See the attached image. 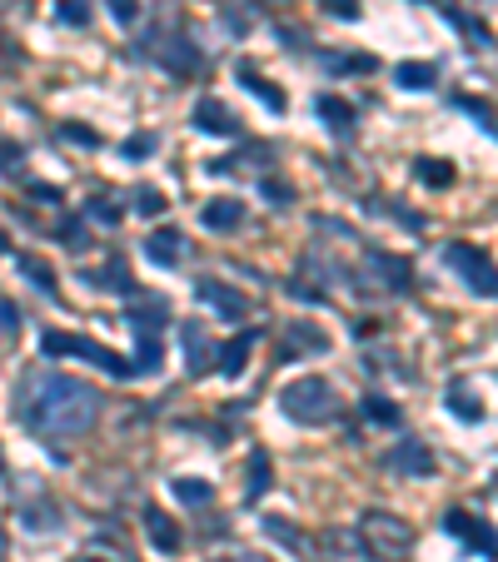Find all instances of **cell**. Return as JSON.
<instances>
[{
    "mask_svg": "<svg viewBox=\"0 0 498 562\" xmlns=\"http://www.w3.org/2000/svg\"><path fill=\"white\" fill-rule=\"evenodd\" d=\"M195 299L209 304L215 314H225V319H245V314H249L245 294L229 289V284H219V279H199V284H195Z\"/></svg>",
    "mask_w": 498,
    "mask_h": 562,
    "instance_id": "cell-6",
    "label": "cell"
},
{
    "mask_svg": "<svg viewBox=\"0 0 498 562\" xmlns=\"http://www.w3.org/2000/svg\"><path fill=\"white\" fill-rule=\"evenodd\" d=\"M169 319V309H165V299H140V304H130V324H135V334H155Z\"/></svg>",
    "mask_w": 498,
    "mask_h": 562,
    "instance_id": "cell-16",
    "label": "cell"
},
{
    "mask_svg": "<svg viewBox=\"0 0 498 562\" xmlns=\"http://www.w3.org/2000/svg\"><path fill=\"white\" fill-rule=\"evenodd\" d=\"M239 219H245V205H239V199H209V205L199 209V225L219 229V235H225V229H235Z\"/></svg>",
    "mask_w": 498,
    "mask_h": 562,
    "instance_id": "cell-12",
    "label": "cell"
},
{
    "mask_svg": "<svg viewBox=\"0 0 498 562\" xmlns=\"http://www.w3.org/2000/svg\"><path fill=\"white\" fill-rule=\"evenodd\" d=\"M279 408L294 423H324L334 418V388L324 378H294V384L279 388Z\"/></svg>",
    "mask_w": 498,
    "mask_h": 562,
    "instance_id": "cell-2",
    "label": "cell"
},
{
    "mask_svg": "<svg viewBox=\"0 0 498 562\" xmlns=\"http://www.w3.org/2000/svg\"><path fill=\"white\" fill-rule=\"evenodd\" d=\"M80 562H100V557H80Z\"/></svg>",
    "mask_w": 498,
    "mask_h": 562,
    "instance_id": "cell-40",
    "label": "cell"
},
{
    "mask_svg": "<svg viewBox=\"0 0 498 562\" xmlns=\"http://www.w3.org/2000/svg\"><path fill=\"white\" fill-rule=\"evenodd\" d=\"M389 468H394V473H409V478H429V473H433V453H429V443L404 438L394 453H389Z\"/></svg>",
    "mask_w": 498,
    "mask_h": 562,
    "instance_id": "cell-7",
    "label": "cell"
},
{
    "mask_svg": "<svg viewBox=\"0 0 498 562\" xmlns=\"http://www.w3.org/2000/svg\"><path fill=\"white\" fill-rule=\"evenodd\" d=\"M419 179L429 189H443V185H453V169L443 165V160H419Z\"/></svg>",
    "mask_w": 498,
    "mask_h": 562,
    "instance_id": "cell-26",
    "label": "cell"
},
{
    "mask_svg": "<svg viewBox=\"0 0 498 562\" xmlns=\"http://www.w3.org/2000/svg\"><path fill=\"white\" fill-rule=\"evenodd\" d=\"M443 527H449L453 537H463V543H473L483 557H493V533H489V523H479V517H469L463 507H453L449 517H443Z\"/></svg>",
    "mask_w": 498,
    "mask_h": 562,
    "instance_id": "cell-8",
    "label": "cell"
},
{
    "mask_svg": "<svg viewBox=\"0 0 498 562\" xmlns=\"http://www.w3.org/2000/svg\"><path fill=\"white\" fill-rule=\"evenodd\" d=\"M195 130H205V135H239V120L229 115L225 100H199L195 105Z\"/></svg>",
    "mask_w": 498,
    "mask_h": 562,
    "instance_id": "cell-9",
    "label": "cell"
},
{
    "mask_svg": "<svg viewBox=\"0 0 498 562\" xmlns=\"http://www.w3.org/2000/svg\"><path fill=\"white\" fill-rule=\"evenodd\" d=\"M160 60L175 70V75H189V70L205 65V60H199V50H189L185 40H169V45H160Z\"/></svg>",
    "mask_w": 498,
    "mask_h": 562,
    "instance_id": "cell-18",
    "label": "cell"
},
{
    "mask_svg": "<svg viewBox=\"0 0 498 562\" xmlns=\"http://www.w3.org/2000/svg\"><path fill=\"white\" fill-rule=\"evenodd\" d=\"M364 537L374 543L379 557H399V553H409V543H414V533H409L399 517H389V513H369L364 517Z\"/></svg>",
    "mask_w": 498,
    "mask_h": 562,
    "instance_id": "cell-5",
    "label": "cell"
},
{
    "mask_svg": "<svg viewBox=\"0 0 498 562\" xmlns=\"http://www.w3.org/2000/svg\"><path fill=\"white\" fill-rule=\"evenodd\" d=\"M10 249V239H5V229H0V254H5Z\"/></svg>",
    "mask_w": 498,
    "mask_h": 562,
    "instance_id": "cell-39",
    "label": "cell"
},
{
    "mask_svg": "<svg viewBox=\"0 0 498 562\" xmlns=\"http://www.w3.org/2000/svg\"><path fill=\"white\" fill-rule=\"evenodd\" d=\"M60 135H66L70 145H85V150H95V145H100V135H95V130H80V125H66Z\"/></svg>",
    "mask_w": 498,
    "mask_h": 562,
    "instance_id": "cell-35",
    "label": "cell"
},
{
    "mask_svg": "<svg viewBox=\"0 0 498 562\" xmlns=\"http://www.w3.org/2000/svg\"><path fill=\"white\" fill-rule=\"evenodd\" d=\"M175 497H179V503H189V507H205L209 497H215V487H209L205 478H179L175 483Z\"/></svg>",
    "mask_w": 498,
    "mask_h": 562,
    "instance_id": "cell-23",
    "label": "cell"
},
{
    "mask_svg": "<svg viewBox=\"0 0 498 562\" xmlns=\"http://www.w3.org/2000/svg\"><path fill=\"white\" fill-rule=\"evenodd\" d=\"M20 160H25V150L15 140H0V175H20Z\"/></svg>",
    "mask_w": 498,
    "mask_h": 562,
    "instance_id": "cell-30",
    "label": "cell"
},
{
    "mask_svg": "<svg viewBox=\"0 0 498 562\" xmlns=\"http://www.w3.org/2000/svg\"><path fill=\"white\" fill-rule=\"evenodd\" d=\"M150 150H155V135H130L125 140V160H145Z\"/></svg>",
    "mask_w": 498,
    "mask_h": 562,
    "instance_id": "cell-32",
    "label": "cell"
},
{
    "mask_svg": "<svg viewBox=\"0 0 498 562\" xmlns=\"http://www.w3.org/2000/svg\"><path fill=\"white\" fill-rule=\"evenodd\" d=\"M269 493V453H254L249 458V497Z\"/></svg>",
    "mask_w": 498,
    "mask_h": 562,
    "instance_id": "cell-25",
    "label": "cell"
},
{
    "mask_svg": "<svg viewBox=\"0 0 498 562\" xmlns=\"http://www.w3.org/2000/svg\"><path fill=\"white\" fill-rule=\"evenodd\" d=\"M259 195H264V199H290L294 189H290V185H279V179H264V185H259Z\"/></svg>",
    "mask_w": 498,
    "mask_h": 562,
    "instance_id": "cell-37",
    "label": "cell"
},
{
    "mask_svg": "<svg viewBox=\"0 0 498 562\" xmlns=\"http://www.w3.org/2000/svg\"><path fill=\"white\" fill-rule=\"evenodd\" d=\"M165 364V354H160V338H155V334H140V348H135V378H140V374H155V368H160Z\"/></svg>",
    "mask_w": 498,
    "mask_h": 562,
    "instance_id": "cell-22",
    "label": "cell"
},
{
    "mask_svg": "<svg viewBox=\"0 0 498 562\" xmlns=\"http://www.w3.org/2000/svg\"><path fill=\"white\" fill-rule=\"evenodd\" d=\"M314 110H320V120H330L334 130H349V125H354V105L349 100H339V95H320V100H314Z\"/></svg>",
    "mask_w": 498,
    "mask_h": 562,
    "instance_id": "cell-19",
    "label": "cell"
},
{
    "mask_svg": "<svg viewBox=\"0 0 498 562\" xmlns=\"http://www.w3.org/2000/svg\"><path fill=\"white\" fill-rule=\"evenodd\" d=\"M95 418H100V394L90 384L66 378V374L40 378V394L30 403V428L50 433V438H76Z\"/></svg>",
    "mask_w": 498,
    "mask_h": 562,
    "instance_id": "cell-1",
    "label": "cell"
},
{
    "mask_svg": "<svg viewBox=\"0 0 498 562\" xmlns=\"http://www.w3.org/2000/svg\"><path fill=\"white\" fill-rule=\"evenodd\" d=\"M300 348H324V334H310V328L294 324L290 328V348H284V354H300Z\"/></svg>",
    "mask_w": 498,
    "mask_h": 562,
    "instance_id": "cell-31",
    "label": "cell"
},
{
    "mask_svg": "<svg viewBox=\"0 0 498 562\" xmlns=\"http://www.w3.org/2000/svg\"><path fill=\"white\" fill-rule=\"evenodd\" d=\"M254 338H259V334H254V328H245V334H239V338H229V344L219 348V374H225V378H239V374H245Z\"/></svg>",
    "mask_w": 498,
    "mask_h": 562,
    "instance_id": "cell-11",
    "label": "cell"
},
{
    "mask_svg": "<svg viewBox=\"0 0 498 562\" xmlns=\"http://www.w3.org/2000/svg\"><path fill=\"white\" fill-rule=\"evenodd\" d=\"M110 15L120 20V25H130V20L140 15V5H135V0H110Z\"/></svg>",
    "mask_w": 498,
    "mask_h": 562,
    "instance_id": "cell-36",
    "label": "cell"
},
{
    "mask_svg": "<svg viewBox=\"0 0 498 562\" xmlns=\"http://www.w3.org/2000/svg\"><path fill=\"white\" fill-rule=\"evenodd\" d=\"M320 5L339 20H359V0H320Z\"/></svg>",
    "mask_w": 498,
    "mask_h": 562,
    "instance_id": "cell-34",
    "label": "cell"
},
{
    "mask_svg": "<svg viewBox=\"0 0 498 562\" xmlns=\"http://www.w3.org/2000/svg\"><path fill=\"white\" fill-rule=\"evenodd\" d=\"M20 274H25L36 289H46V294H56V269H50L46 259H20Z\"/></svg>",
    "mask_w": 498,
    "mask_h": 562,
    "instance_id": "cell-24",
    "label": "cell"
},
{
    "mask_svg": "<svg viewBox=\"0 0 498 562\" xmlns=\"http://www.w3.org/2000/svg\"><path fill=\"white\" fill-rule=\"evenodd\" d=\"M443 259L453 264V269L469 279L473 294H483V299H493V259L483 249H473V244H449V254Z\"/></svg>",
    "mask_w": 498,
    "mask_h": 562,
    "instance_id": "cell-4",
    "label": "cell"
},
{
    "mask_svg": "<svg viewBox=\"0 0 498 562\" xmlns=\"http://www.w3.org/2000/svg\"><path fill=\"white\" fill-rule=\"evenodd\" d=\"M56 20L60 25H85V20H90V5H85V0H56Z\"/></svg>",
    "mask_w": 498,
    "mask_h": 562,
    "instance_id": "cell-28",
    "label": "cell"
},
{
    "mask_svg": "<svg viewBox=\"0 0 498 562\" xmlns=\"http://www.w3.org/2000/svg\"><path fill=\"white\" fill-rule=\"evenodd\" d=\"M145 527H150V543L160 547V553H179V543H185V537H179V527H175V517H169V513L150 507V513H145Z\"/></svg>",
    "mask_w": 498,
    "mask_h": 562,
    "instance_id": "cell-13",
    "label": "cell"
},
{
    "mask_svg": "<svg viewBox=\"0 0 498 562\" xmlns=\"http://www.w3.org/2000/svg\"><path fill=\"white\" fill-rule=\"evenodd\" d=\"M90 284L95 289H115V294H135V279H130V264L120 259V254H115L110 264H105L100 274H90Z\"/></svg>",
    "mask_w": 498,
    "mask_h": 562,
    "instance_id": "cell-14",
    "label": "cell"
},
{
    "mask_svg": "<svg viewBox=\"0 0 498 562\" xmlns=\"http://www.w3.org/2000/svg\"><path fill=\"white\" fill-rule=\"evenodd\" d=\"M394 80L404 85V90H429V85H439V65H429V60H404V65L394 70Z\"/></svg>",
    "mask_w": 498,
    "mask_h": 562,
    "instance_id": "cell-15",
    "label": "cell"
},
{
    "mask_svg": "<svg viewBox=\"0 0 498 562\" xmlns=\"http://www.w3.org/2000/svg\"><path fill=\"white\" fill-rule=\"evenodd\" d=\"M185 358H189V374H205V368H209V358H215L209 338L199 334L195 324H185Z\"/></svg>",
    "mask_w": 498,
    "mask_h": 562,
    "instance_id": "cell-17",
    "label": "cell"
},
{
    "mask_svg": "<svg viewBox=\"0 0 498 562\" xmlns=\"http://www.w3.org/2000/svg\"><path fill=\"white\" fill-rule=\"evenodd\" d=\"M449 408L459 413V418H469V423L483 418V398H473L469 384H453V388H449Z\"/></svg>",
    "mask_w": 498,
    "mask_h": 562,
    "instance_id": "cell-21",
    "label": "cell"
},
{
    "mask_svg": "<svg viewBox=\"0 0 498 562\" xmlns=\"http://www.w3.org/2000/svg\"><path fill=\"white\" fill-rule=\"evenodd\" d=\"M90 219H100V225H120V209H115L110 199H90Z\"/></svg>",
    "mask_w": 498,
    "mask_h": 562,
    "instance_id": "cell-33",
    "label": "cell"
},
{
    "mask_svg": "<svg viewBox=\"0 0 498 562\" xmlns=\"http://www.w3.org/2000/svg\"><path fill=\"white\" fill-rule=\"evenodd\" d=\"M145 254H150L155 264H165V269H175L179 254H185V235H179V229H155V235L145 239Z\"/></svg>",
    "mask_w": 498,
    "mask_h": 562,
    "instance_id": "cell-10",
    "label": "cell"
},
{
    "mask_svg": "<svg viewBox=\"0 0 498 562\" xmlns=\"http://www.w3.org/2000/svg\"><path fill=\"white\" fill-rule=\"evenodd\" d=\"M40 348L46 354H70V358H90V364H100L105 374H115V378H135V368H130V358H120L115 348H105V344H95V338H70V334H46L40 338Z\"/></svg>",
    "mask_w": 498,
    "mask_h": 562,
    "instance_id": "cell-3",
    "label": "cell"
},
{
    "mask_svg": "<svg viewBox=\"0 0 498 562\" xmlns=\"http://www.w3.org/2000/svg\"><path fill=\"white\" fill-rule=\"evenodd\" d=\"M364 413H369V418H374V423H399V408H394V403H389V398H364Z\"/></svg>",
    "mask_w": 498,
    "mask_h": 562,
    "instance_id": "cell-29",
    "label": "cell"
},
{
    "mask_svg": "<svg viewBox=\"0 0 498 562\" xmlns=\"http://www.w3.org/2000/svg\"><path fill=\"white\" fill-rule=\"evenodd\" d=\"M135 209H140V215H165L169 199H165L155 185H140V189H135Z\"/></svg>",
    "mask_w": 498,
    "mask_h": 562,
    "instance_id": "cell-27",
    "label": "cell"
},
{
    "mask_svg": "<svg viewBox=\"0 0 498 562\" xmlns=\"http://www.w3.org/2000/svg\"><path fill=\"white\" fill-rule=\"evenodd\" d=\"M0 328H5V334H15V304H0Z\"/></svg>",
    "mask_w": 498,
    "mask_h": 562,
    "instance_id": "cell-38",
    "label": "cell"
},
{
    "mask_svg": "<svg viewBox=\"0 0 498 562\" xmlns=\"http://www.w3.org/2000/svg\"><path fill=\"white\" fill-rule=\"evenodd\" d=\"M239 85H245V90H249V95H259V100H264V105H269V110H274V115H284V95H279V90H274V85H269V80H264V75H254V70H249V65H239Z\"/></svg>",
    "mask_w": 498,
    "mask_h": 562,
    "instance_id": "cell-20",
    "label": "cell"
}]
</instances>
